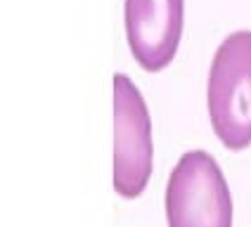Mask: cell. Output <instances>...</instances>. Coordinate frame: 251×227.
<instances>
[{"label": "cell", "mask_w": 251, "mask_h": 227, "mask_svg": "<svg viewBox=\"0 0 251 227\" xmlns=\"http://www.w3.org/2000/svg\"><path fill=\"white\" fill-rule=\"evenodd\" d=\"M154 170L150 107L128 73H114V192L138 199Z\"/></svg>", "instance_id": "3957f363"}, {"label": "cell", "mask_w": 251, "mask_h": 227, "mask_svg": "<svg viewBox=\"0 0 251 227\" xmlns=\"http://www.w3.org/2000/svg\"><path fill=\"white\" fill-rule=\"evenodd\" d=\"M211 128L225 149L251 147V31L239 28L216 47L206 81Z\"/></svg>", "instance_id": "6da1fadb"}, {"label": "cell", "mask_w": 251, "mask_h": 227, "mask_svg": "<svg viewBox=\"0 0 251 227\" xmlns=\"http://www.w3.org/2000/svg\"><path fill=\"white\" fill-rule=\"evenodd\" d=\"M168 227H232V194L218 161L204 149L178 159L166 182Z\"/></svg>", "instance_id": "7a4b0ae2"}, {"label": "cell", "mask_w": 251, "mask_h": 227, "mask_svg": "<svg viewBox=\"0 0 251 227\" xmlns=\"http://www.w3.org/2000/svg\"><path fill=\"white\" fill-rule=\"evenodd\" d=\"M124 28L138 67L147 73H159L178 55L185 0H124Z\"/></svg>", "instance_id": "277c9868"}]
</instances>
